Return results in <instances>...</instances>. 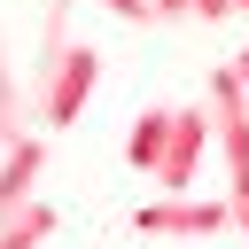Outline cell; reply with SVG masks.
Instances as JSON below:
<instances>
[{
    "mask_svg": "<svg viewBox=\"0 0 249 249\" xmlns=\"http://www.w3.org/2000/svg\"><path fill=\"white\" fill-rule=\"evenodd\" d=\"M93 86H101V54H93L86 39H70V47L39 70V86H31V124H39V132H70V124L86 117Z\"/></svg>",
    "mask_w": 249,
    "mask_h": 249,
    "instance_id": "6da1fadb",
    "label": "cell"
},
{
    "mask_svg": "<svg viewBox=\"0 0 249 249\" xmlns=\"http://www.w3.org/2000/svg\"><path fill=\"white\" fill-rule=\"evenodd\" d=\"M156 8V23H226L233 16V0H148Z\"/></svg>",
    "mask_w": 249,
    "mask_h": 249,
    "instance_id": "9c48e42d",
    "label": "cell"
},
{
    "mask_svg": "<svg viewBox=\"0 0 249 249\" xmlns=\"http://www.w3.org/2000/svg\"><path fill=\"white\" fill-rule=\"evenodd\" d=\"M233 16H249V0H233Z\"/></svg>",
    "mask_w": 249,
    "mask_h": 249,
    "instance_id": "4fadbf2b",
    "label": "cell"
},
{
    "mask_svg": "<svg viewBox=\"0 0 249 249\" xmlns=\"http://www.w3.org/2000/svg\"><path fill=\"white\" fill-rule=\"evenodd\" d=\"M39 171H47V132H23L16 148H0V218H16L23 202H39L31 195Z\"/></svg>",
    "mask_w": 249,
    "mask_h": 249,
    "instance_id": "5b68a950",
    "label": "cell"
},
{
    "mask_svg": "<svg viewBox=\"0 0 249 249\" xmlns=\"http://www.w3.org/2000/svg\"><path fill=\"white\" fill-rule=\"evenodd\" d=\"M202 101H210V124H218V148H226V202L241 210V202H249V93H241V78L218 62L210 86H202Z\"/></svg>",
    "mask_w": 249,
    "mask_h": 249,
    "instance_id": "7a4b0ae2",
    "label": "cell"
},
{
    "mask_svg": "<svg viewBox=\"0 0 249 249\" xmlns=\"http://www.w3.org/2000/svg\"><path fill=\"white\" fill-rule=\"evenodd\" d=\"M101 8H109L117 23H156V8H148V0H101Z\"/></svg>",
    "mask_w": 249,
    "mask_h": 249,
    "instance_id": "30bf717a",
    "label": "cell"
},
{
    "mask_svg": "<svg viewBox=\"0 0 249 249\" xmlns=\"http://www.w3.org/2000/svg\"><path fill=\"white\" fill-rule=\"evenodd\" d=\"M39 241H54V210L47 202H23L16 218H0V249H39Z\"/></svg>",
    "mask_w": 249,
    "mask_h": 249,
    "instance_id": "ba28073f",
    "label": "cell"
},
{
    "mask_svg": "<svg viewBox=\"0 0 249 249\" xmlns=\"http://www.w3.org/2000/svg\"><path fill=\"white\" fill-rule=\"evenodd\" d=\"M226 70H233V78H241V93H249V47H241V54H226Z\"/></svg>",
    "mask_w": 249,
    "mask_h": 249,
    "instance_id": "8fae6325",
    "label": "cell"
},
{
    "mask_svg": "<svg viewBox=\"0 0 249 249\" xmlns=\"http://www.w3.org/2000/svg\"><path fill=\"white\" fill-rule=\"evenodd\" d=\"M163 140H171V109H140V117H132V132H124V163L156 179V163H163Z\"/></svg>",
    "mask_w": 249,
    "mask_h": 249,
    "instance_id": "8992f818",
    "label": "cell"
},
{
    "mask_svg": "<svg viewBox=\"0 0 249 249\" xmlns=\"http://www.w3.org/2000/svg\"><path fill=\"white\" fill-rule=\"evenodd\" d=\"M226 226H233L226 195H156L132 210V233H148V241H210Z\"/></svg>",
    "mask_w": 249,
    "mask_h": 249,
    "instance_id": "3957f363",
    "label": "cell"
},
{
    "mask_svg": "<svg viewBox=\"0 0 249 249\" xmlns=\"http://www.w3.org/2000/svg\"><path fill=\"white\" fill-rule=\"evenodd\" d=\"M23 132H39V124H31V93H23L16 70H8V31H0V148H16Z\"/></svg>",
    "mask_w": 249,
    "mask_h": 249,
    "instance_id": "52a82bcc",
    "label": "cell"
},
{
    "mask_svg": "<svg viewBox=\"0 0 249 249\" xmlns=\"http://www.w3.org/2000/svg\"><path fill=\"white\" fill-rule=\"evenodd\" d=\"M210 140H218L210 101H179V109H171L163 163H156V187H163V195H195V163H202V148H210Z\"/></svg>",
    "mask_w": 249,
    "mask_h": 249,
    "instance_id": "277c9868",
    "label": "cell"
},
{
    "mask_svg": "<svg viewBox=\"0 0 249 249\" xmlns=\"http://www.w3.org/2000/svg\"><path fill=\"white\" fill-rule=\"evenodd\" d=\"M233 226H241V233H249V202H241V210H233Z\"/></svg>",
    "mask_w": 249,
    "mask_h": 249,
    "instance_id": "7c38bea8",
    "label": "cell"
}]
</instances>
